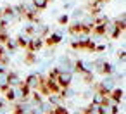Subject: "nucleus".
Instances as JSON below:
<instances>
[{"label":"nucleus","mask_w":126,"mask_h":114,"mask_svg":"<svg viewBox=\"0 0 126 114\" xmlns=\"http://www.w3.org/2000/svg\"><path fill=\"white\" fill-rule=\"evenodd\" d=\"M109 97H105L104 93H100V92H93V95H92V104L93 105H109Z\"/></svg>","instance_id":"f03ea898"},{"label":"nucleus","mask_w":126,"mask_h":114,"mask_svg":"<svg viewBox=\"0 0 126 114\" xmlns=\"http://www.w3.org/2000/svg\"><path fill=\"white\" fill-rule=\"evenodd\" d=\"M47 4H48V0H33V7H35L36 11L45 9V7H47Z\"/></svg>","instance_id":"1a4fd4ad"},{"label":"nucleus","mask_w":126,"mask_h":114,"mask_svg":"<svg viewBox=\"0 0 126 114\" xmlns=\"http://www.w3.org/2000/svg\"><path fill=\"white\" fill-rule=\"evenodd\" d=\"M5 83H7L9 86H19L23 81H21V78H19V74H17L16 71H11V73H7Z\"/></svg>","instance_id":"7ed1b4c3"},{"label":"nucleus","mask_w":126,"mask_h":114,"mask_svg":"<svg viewBox=\"0 0 126 114\" xmlns=\"http://www.w3.org/2000/svg\"><path fill=\"white\" fill-rule=\"evenodd\" d=\"M55 80H57V83H59L62 88L71 86V83H73V73H71V71H61Z\"/></svg>","instance_id":"f257e3e1"},{"label":"nucleus","mask_w":126,"mask_h":114,"mask_svg":"<svg viewBox=\"0 0 126 114\" xmlns=\"http://www.w3.org/2000/svg\"><path fill=\"white\" fill-rule=\"evenodd\" d=\"M124 54H126V52H124V49H121V50L117 52V57H119V61H124V57H126Z\"/></svg>","instance_id":"9b49d317"},{"label":"nucleus","mask_w":126,"mask_h":114,"mask_svg":"<svg viewBox=\"0 0 126 114\" xmlns=\"http://www.w3.org/2000/svg\"><path fill=\"white\" fill-rule=\"evenodd\" d=\"M123 95H124L123 88H112V90H110V93H109V100H112V102L119 104V102L123 100Z\"/></svg>","instance_id":"39448f33"},{"label":"nucleus","mask_w":126,"mask_h":114,"mask_svg":"<svg viewBox=\"0 0 126 114\" xmlns=\"http://www.w3.org/2000/svg\"><path fill=\"white\" fill-rule=\"evenodd\" d=\"M35 62H36L35 52H30V50H28V54H26V57H24V64H26V66H31V64H35Z\"/></svg>","instance_id":"6e6552de"},{"label":"nucleus","mask_w":126,"mask_h":114,"mask_svg":"<svg viewBox=\"0 0 126 114\" xmlns=\"http://www.w3.org/2000/svg\"><path fill=\"white\" fill-rule=\"evenodd\" d=\"M45 42L43 43H47L48 47H52V45H57V43H61V40H62V36H61V33H52V35H48L47 38H43Z\"/></svg>","instance_id":"423d86ee"},{"label":"nucleus","mask_w":126,"mask_h":114,"mask_svg":"<svg viewBox=\"0 0 126 114\" xmlns=\"http://www.w3.org/2000/svg\"><path fill=\"white\" fill-rule=\"evenodd\" d=\"M67 21H69V16H67V14H62V16L59 17V24H62V26L67 24Z\"/></svg>","instance_id":"9d476101"},{"label":"nucleus","mask_w":126,"mask_h":114,"mask_svg":"<svg viewBox=\"0 0 126 114\" xmlns=\"http://www.w3.org/2000/svg\"><path fill=\"white\" fill-rule=\"evenodd\" d=\"M16 42H17V47H23V49H28V43H30V38L28 36H17L16 38Z\"/></svg>","instance_id":"0eeeda50"},{"label":"nucleus","mask_w":126,"mask_h":114,"mask_svg":"<svg viewBox=\"0 0 126 114\" xmlns=\"http://www.w3.org/2000/svg\"><path fill=\"white\" fill-rule=\"evenodd\" d=\"M43 45H45V43H43V38H30L28 50H30V52H38Z\"/></svg>","instance_id":"20e7f679"},{"label":"nucleus","mask_w":126,"mask_h":114,"mask_svg":"<svg viewBox=\"0 0 126 114\" xmlns=\"http://www.w3.org/2000/svg\"><path fill=\"white\" fill-rule=\"evenodd\" d=\"M4 73H5V66L0 64V74H4Z\"/></svg>","instance_id":"f8f14e48"}]
</instances>
